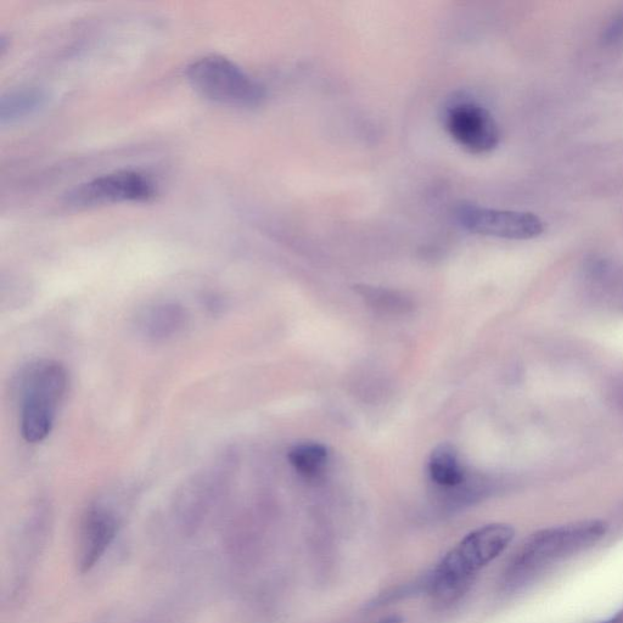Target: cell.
I'll return each instance as SVG.
<instances>
[{"mask_svg":"<svg viewBox=\"0 0 623 623\" xmlns=\"http://www.w3.org/2000/svg\"><path fill=\"white\" fill-rule=\"evenodd\" d=\"M510 525L491 524L464 537L430 577L432 596L441 602H452L468 588L477 572L501 555L514 538Z\"/></svg>","mask_w":623,"mask_h":623,"instance_id":"1","label":"cell"},{"mask_svg":"<svg viewBox=\"0 0 623 623\" xmlns=\"http://www.w3.org/2000/svg\"><path fill=\"white\" fill-rule=\"evenodd\" d=\"M606 529L608 527L603 521L587 520L535 533L505 571V586L518 588L525 585L548 566L602 540Z\"/></svg>","mask_w":623,"mask_h":623,"instance_id":"2","label":"cell"},{"mask_svg":"<svg viewBox=\"0 0 623 623\" xmlns=\"http://www.w3.org/2000/svg\"><path fill=\"white\" fill-rule=\"evenodd\" d=\"M69 378L63 364L38 361L30 364L20 375V430L28 443L47 439L63 402Z\"/></svg>","mask_w":623,"mask_h":623,"instance_id":"3","label":"cell"},{"mask_svg":"<svg viewBox=\"0 0 623 623\" xmlns=\"http://www.w3.org/2000/svg\"><path fill=\"white\" fill-rule=\"evenodd\" d=\"M187 77L195 91L213 103L255 108L266 99L265 87L224 56L207 55L194 61Z\"/></svg>","mask_w":623,"mask_h":623,"instance_id":"4","label":"cell"},{"mask_svg":"<svg viewBox=\"0 0 623 623\" xmlns=\"http://www.w3.org/2000/svg\"><path fill=\"white\" fill-rule=\"evenodd\" d=\"M156 185L137 171H116L78 185L66 196V204L78 209L126 202H148L155 198Z\"/></svg>","mask_w":623,"mask_h":623,"instance_id":"5","label":"cell"},{"mask_svg":"<svg viewBox=\"0 0 623 623\" xmlns=\"http://www.w3.org/2000/svg\"><path fill=\"white\" fill-rule=\"evenodd\" d=\"M454 218L468 232L486 237L529 240L544 232V223L535 213L486 209L471 202H460Z\"/></svg>","mask_w":623,"mask_h":623,"instance_id":"6","label":"cell"},{"mask_svg":"<svg viewBox=\"0 0 623 623\" xmlns=\"http://www.w3.org/2000/svg\"><path fill=\"white\" fill-rule=\"evenodd\" d=\"M449 136L471 154H486L497 148L501 129L491 112L473 101H458L445 115Z\"/></svg>","mask_w":623,"mask_h":623,"instance_id":"7","label":"cell"},{"mask_svg":"<svg viewBox=\"0 0 623 623\" xmlns=\"http://www.w3.org/2000/svg\"><path fill=\"white\" fill-rule=\"evenodd\" d=\"M117 521L109 510L95 507L84 516L80 541V566L88 571L103 557L116 536Z\"/></svg>","mask_w":623,"mask_h":623,"instance_id":"8","label":"cell"},{"mask_svg":"<svg viewBox=\"0 0 623 623\" xmlns=\"http://www.w3.org/2000/svg\"><path fill=\"white\" fill-rule=\"evenodd\" d=\"M187 312L176 302H159L144 308L137 317V331L144 339L166 341L181 333Z\"/></svg>","mask_w":623,"mask_h":623,"instance_id":"9","label":"cell"},{"mask_svg":"<svg viewBox=\"0 0 623 623\" xmlns=\"http://www.w3.org/2000/svg\"><path fill=\"white\" fill-rule=\"evenodd\" d=\"M429 474L436 485L445 488L458 487L465 480L456 447L441 443L430 454Z\"/></svg>","mask_w":623,"mask_h":623,"instance_id":"10","label":"cell"},{"mask_svg":"<svg viewBox=\"0 0 623 623\" xmlns=\"http://www.w3.org/2000/svg\"><path fill=\"white\" fill-rule=\"evenodd\" d=\"M47 95L41 89L22 88L4 95L0 103L2 125L14 123L35 114L46 104Z\"/></svg>","mask_w":623,"mask_h":623,"instance_id":"11","label":"cell"},{"mask_svg":"<svg viewBox=\"0 0 623 623\" xmlns=\"http://www.w3.org/2000/svg\"><path fill=\"white\" fill-rule=\"evenodd\" d=\"M288 459L297 473L314 479L327 467L329 451L319 442H301L290 449Z\"/></svg>","mask_w":623,"mask_h":623,"instance_id":"12","label":"cell"},{"mask_svg":"<svg viewBox=\"0 0 623 623\" xmlns=\"http://www.w3.org/2000/svg\"><path fill=\"white\" fill-rule=\"evenodd\" d=\"M359 293L372 302L373 306L376 308H383V310L396 311L398 308L403 310V307L406 308L407 306V303L402 299V296H396V294L392 293V291L363 286V288L359 289Z\"/></svg>","mask_w":623,"mask_h":623,"instance_id":"13","label":"cell"},{"mask_svg":"<svg viewBox=\"0 0 623 623\" xmlns=\"http://www.w3.org/2000/svg\"><path fill=\"white\" fill-rule=\"evenodd\" d=\"M379 623H403V619L401 616L392 615L385 617V619L381 620Z\"/></svg>","mask_w":623,"mask_h":623,"instance_id":"14","label":"cell"},{"mask_svg":"<svg viewBox=\"0 0 623 623\" xmlns=\"http://www.w3.org/2000/svg\"><path fill=\"white\" fill-rule=\"evenodd\" d=\"M602 623H623V613L616 615L615 617H613V619L604 621Z\"/></svg>","mask_w":623,"mask_h":623,"instance_id":"15","label":"cell"}]
</instances>
